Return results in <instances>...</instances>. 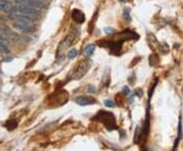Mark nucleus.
<instances>
[{
  "label": "nucleus",
  "instance_id": "obj_1",
  "mask_svg": "<svg viewBox=\"0 0 183 151\" xmlns=\"http://www.w3.org/2000/svg\"><path fill=\"white\" fill-rule=\"evenodd\" d=\"M12 27L17 31L22 32V33H27V34H32L35 32V28L32 26H30L27 23H24V22H14L12 24Z\"/></svg>",
  "mask_w": 183,
  "mask_h": 151
},
{
  "label": "nucleus",
  "instance_id": "obj_2",
  "mask_svg": "<svg viewBox=\"0 0 183 151\" xmlns=\"http://www.w3.org/2000/svg\"><path fill=\"white\" fill-rule=\"evenodd\" d=\"M11 17H12L14 20H18V22H24V23L35 22V20H36L35 15H26V13L19 12V11L14 10V9H13V11H12V15H11Z\"/></svg>",
  "mask_w": 183,
  "mask_h": 151
},
{
  "label": "nucleus",
  "instance_id": "obj_3",
  "mask_svg": "<svg viewBox=\"0 0 183 151\" xmlns=\"http://www.w3.org/2000/svg\"><path fill=\"white\" fill-rule=\"evenodd\" d=\"M17 4H24V5H30L37 9H41L45 6L44 0H15Z\"/></svg>",
  "mask_w": 183,
  "mask_h": 151
},
{
  "label": "nucleus",
  "instance_id": "obj_4",
  "mask_svg": "<svg viewBox=\"0 0 183 151\" xmlns=\"http://www.w3.org/2000/svg\"><path fill=\"white\" fill-rule=\"evenodd\" d=\"M13 9L30 15H36L38 13V9L37 8H34L30 5H24V4H17V6Z\"/></svg>",
  "mask_w": 183,
  "mask_h": 151
},
{
  "label": "nucleus",
  "instance_id": "obj_5",
  "mask_svg": "<svg viewBox=\"0 0 183 151\" xmlns=\"http://www.w3.org/2000/svg\"><path fill=\"white\" fill-rule=\"evenodd\" d=\"M71 17L73 19L74 22H76L77 24H82L86 20V17L82 13V11L79 10V9H73L71 11Z\"/></svg>",
  "mask_w": 183,
  "mask_h": 151
},
{
  "label": "nucleus",
  "instance_id": "obj_6",
  "mask_svg": "<svg viewBox=\"0 0 183 151\" xmlns=\"http://www.w3.org/2000/svg\"><path fill=\"white\" fill-rule=\"evenodd\" d=\"M77 104L81 105V106H84V105H90L95 103V99L91 97H86V96H79L75 99Z\"/></svg>",
  "mask_w": 183,
  "mask_h": 151
},
{
  "label": "nucleus",
  "instance_id": "obj_7",
  "mask_svg": "<svg viewBox=\"0 0 183 151\" xmlns=\"http://www.w3.org/2000/svg\"><path fill=\"white\" fill-rule=\"evenodd\" d=\"M11 9H12V6L8 0H0V10L4 12H9Z\"/></svg>",
  "mask_w": 183,
  "mask_h": 151
},
{
  "label": "nucleus",
  "instance_id": "obj_8",
  "mask_svg": "<svg viewBox=\"0 0 183 151\" xmlns=\"http://www.w3.org/2000/svg\"><path fill=\"white\" fill-rule=\"evenodd\" d=\"M0 52L2 53H8L9 48L6 45V38L3 35H0Z\"/></svg>",
  "mask_w": 183,
  "mask_h": 151
},
{
  "label": "nucleus",
  "instance_id": "obj_9",
  "mask_svg": "<svg viewBox=\"0 0 183 151\" xmlns=\"http://www.w3.org/2000/svg\"><path fill=\"white\" fill-rule=\"evenodd\" d=\"M95 45L94 44H90L88 45L86 48H84V54L86 56H91L92 54L94 53V51H95Z\"/></svg>",
  "mask_w": 183,
  "mask_h": 151
},
{
  "label": "nucleus",
  "instance_id": "obj_10",
  "mask_svg": "<svg viewBox=\"0 0 183 151\" xmlns=\"http://www.w3.org/2000/svg\"><path fill=\"white\" fill-rule=\"evenodd\" d=\"M179 134H178V138L176 139V141H175V144H174V149L176 148V146L178 145V143H179V141H180V139L182 138V118H180V120H179Z\"/></svg>",
  "mask_w": 183,
  "mask_h": 151
},
{
  "label": "nucleus",
  "instance_id": "obj_11",
  "mask_svg": "<svg viewBox=\"0 0 183 151\" xmlns=\"http://www.w3.org/2000/svg\"><path fill=\"white\" fill-rule=\"evenodd\" d=\"M123 15H124V19L126 22L129 23L130 20H131V17H130V12H129V9L128 8H125L124 9V12H123Z\"/></svg>",
  "mask_w": 183,
  "mask_h": 151
},
{
  "label": "nucleus",
  "instance_id": "obj_12",
  "mask_svg": "<svg viewBox=\"0 0 183 151\" xmlns=\"http://www.w3.org/2000/svg\"><path fill=\"white\" fill-rule=\"evenodd\" d=\"M77 55V50L76 49H71L69 52H68V57L69 58H75Z\"/></svg>",
  "mask_w": 183,
  "mask_h": 151
},
{
  "label": "nucleus",
  "instance_id": "obj_13",
  "mask_svg": "<svg viewBox=\"0 0 183 151\" xmlns=\"http://www.w3.org/2000/svg\"><path fill=\"white\" fill-rule=\"evenodd\" d=\"M104 32L106 34H113L115 33V29L111 28V27H107V28H104Z\"/></svg>",
  "mask_w": 183,
  "mask_h": 151
},
{
  "label": "nucleus",
  "instance_id": "obj_14",
  "mask_svg": "<svg viewBox=\"0 0 183 151\" xmlns=\"http://www.w3.org/2000/svg\"><path fill=\"white\" fill-rule=\"evenodd\" d=\"M104 103L107 107H111V108L112 107H115V103H114L113 101H111V100H106Z\"/></svg>",
  "mask_w": 183,
  "mask_h": 151
},
{
  "label": "nucleus",
  "instance_id": "obj_15",
  "mask_svg": "<svg viewBox=\"0 0 183 151\" xmlns=\"http://www.w3.org/2000/svg\"><path fill=\"white\" fill-rule=\"evenodd\" d=\"M123 93H124L125 95H128L130 93V90H129V88L128 87H124L123 88Z\"/></svg>",
  "mask_w": 183,
  "mask_h": 151
},
{
  "label": "nucleus",
  "instance_id": "obj_16",
  "mask_svg": "<svg viewBox=\"0 0 183 151\" xmlns=\"http://www.w3.org/2000/svg\"><path fill=\"white\" fill-rule=\"evenodd\" d=\"M89 90H90L91 92H95V91H96V89H95V88H93V87H91V88L89 89Z\"/></svg>",
  "mask_w": 183,
  "mask_h": 151
},
{
  "label": "nucleus",
  "instance_id": "obj_17",
  "mask_svg": "<svg viewBox=\"0 0 183 151\" xmlns=\"http://www.w3.org/2000/svg\"><path fill=\"white\" fill-rule=\"evenodd\" d=\"M120 1H126V0H120Z\"/></svg>",
  "mask_w": 183,
  "mask_h": 151
}]
</instances>
